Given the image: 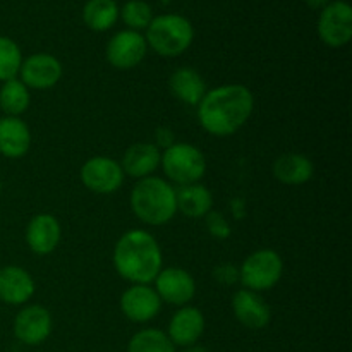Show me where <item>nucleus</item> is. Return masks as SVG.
Masks as SVG:
<instances>
[{"mask_svg":"<svg viewBox=\"0 0 352 352\" xmlns=\"http://www.w3.org/2000/svg\"><path fill=\"white\" fill-rule=\"evenodd\" d=\"M64 74V67H62L60 60L50 54H33L30 57L23 58L21 64L19 74L17 78L28 86V89H50L58 85Z\"/></svg>","mask_w":352,"mask_h":352,"instance_id":"nucleus-11","label":"nucleus"},{"mask_svg":"<svg viewBox=\"0 0 352 352\" xmlns=\"http://www.w3.org/2000/svg\"><path fill=\"white\" fill-rule=\"evenodd\" d=\"M162 151L155 146V143H134L124 153L120 167L124 174L133 179H144L153 175V172L160 167Z\"/></svg>","mask_w":352,"mask_h":352,"instance_id":"nucleus-19","label":"nucleus"},{"mask_svg":"<svg viewBox=\"0 0 352 352\" xmlns=\"http://www.w3.org/2000/svg\"><path fill=\"white\" fill-rule=\"evenodd\" d=\"M54 330L52 313L41 305L23 306L14 318V336L24 346H40Z\"/></svg>","mask_w":352,"mask_h":352,"instance_id":"nucleus-10","label":"nucleus"},{"mask_svg":"<svg viewBox=\"0 0 352 352\" xmlns=\"http://www.w3.org/2000/svg\"><path fill=\"white\" fill-rule=\"evenodd\" d=\"M305 3L311 9H323L329 3V0H305Z\"/></svg>","mask_w":352,"mask_h":352,"instance_id":"nucleus-31","label":"nucleus"},{"mask_svg":"<svg viewBox=\"0 0 352 352\" xmlns=\"http://www.w3.org/2000/svg\"><path fill=\"white\" fill-rule=\"evenodd\" d=\"M24 239H26L31 253L38 254V256L52 254L57 250L62 239L60 222L52 213H38V215L31 217V220L28 222Z\"/></svg>","mask_w":352,"mask_h":352,"instance_id":"nucleus-14","label":"nucleus"},{"mask_svg":"<svg viewBox=\"0 0 352 352\" xmlns=\"http://www.w3.org/2000/svg\"><path fill=\"white\" fill-rule=\"evenodd\" d=\"M144 40L148 47L162 57H179L191 47L195 28L191 21L181 14H162L151 19Z\"/></svg>","mask_w":352,"mask_h":352,"instance_id":"nucleus-4","label":"nucleus"},{"mask_svg":"<svg viewBox=\"0 0 352 352\" xmlns=\"http://www.w3.org/2000/svg\"><path fill=\"white\" fill-rule=\"evenodd\" d=\"M205 332V315L195 306H182L170 318L167 327V336L174 346H195Z\"/></svg>","mask_w":352,"mask_h":352,"instance_id":"nucleus-17","label":"nucleus"},{"mask_svg":"<svg viewBox=\"0 0 352 352\" xmlns=\"http://www.w3.org/2000/svg\"><path fill=\"white\" fill-rule=\"evenodd\" d=\"M318 36L327 47H346L352 38V7L344 0L329 2L318 17Z\"/></svg>","mask_w":352,"mask_h":352,"instance_id":"nucleus-8","label":"nucleus"},{"mask_svg":"<svg viewBox=\"0 0 352 352\" xmlns=\"http://www.w3.org/2000/svg\"><path fill=\"white\" fill-rule=\"evenodd\" d=\"M112 263L124 280L131 284H151L164 268V254L153 234L143 229H131L116 243Z\"/></svg>","mask_w":352,"mask_h":352,"instance_id":"nucleus-2","label":"nucleus"},{"mask_svg":"<svg viewBox=\"0 0 352 352\" xmlns=\"http://www.w3.org/2000/svg\"><path fill=\"white\" fill-rule=\"evenodd\" d=\"M168 88L179 102L191 107H198L205 93L208 91L203 76L192 67L175 69L168 78Z\"/></svg>","mask_w":352,"mask_h":352,"instance_id":"nucleus-21","label":"nucleus"},{"mask_svg":"<svg viewBox=\"0 0 352 352\" xmlns=\"http://www.w3.org/2000/svg\"><path fill=\"white\" fill-rule=\"evenodd\" d=\"M21 64H23V52L19 45L9 36L0 34V81H9L17 78Z\"/></svg>","mask_w":352,"mask_h":352,"instance_id":"nucleus-26","label":"nucleus"},{"mask_svg":"<svg viewBox=\"0 0 352 352\" xmlns=\"http://www.w3.org/2000/svg\"><path fill=\"white\" fill-rule=\"evenodd\" d=\"M148 43L140 31L124 30L113 34L105 48L107 60L119 71H129L144 60Z\"/></svg>","mask_w":352,"mask_h":352,"instance_id":"nucleus-9","label":"nucleus"},{"mask_svg":"<svg viewBox=\"0 0 352 352\" xmlns=\"http://www.w3.org/2000/svg\"><path fill=\"white\" fill-rule=\"evenodd\" d=\"M0 195H2V181H0Z\"/></svg>","mask_w":352,"mask_h":352,"instance_id":"nucleus-33","label":"nucleus"},{"mask_svg":"<svg viewBox=\"0 0 352 352\" xmlns=\"http://www.w3.org/2000/svg\"><path fill=\"white\" fill-rule=\"evenodd\" d=\"M119 14L124 23L133 31L146 30L153 19V10H151L150 3H146L144 0H129L124 3Z\"/></svg>","mask_w":352,"mask_h":352,"instance_id":"nucleus-27","label":"nucleus"},{"mask_svg":"<svg viewBox=\"0 0 352 352\" xmlns=\"http://www.w3.org/2000/svg\"><path fill=\"white\" fill-rule=\"evenodd\" d=\"M36 292L34 278L26 268L7 265L0 268V301L9 306H24Z\"/></svg>","mask_w":352,"mask_h":352,"instance_id":"nucleus-16","label":"nucleus"},{"mask_svg":"<svg viewBox=\"0 0 352 352\" xmlns=\"http://www.w3.org/2000/svg\"><path fill=\"white\" fill-rule=\"evenodd\" d=\"M160 167L168 182L177 186L195 184L206 172V158L198 146L191 143H174L162 151Z\"/></svg>","mask_w":352,"mask_h":352,"instance_id":"nucleus-5","label":"nucleus"},{"mask_svg":"<svg viewBox=\"0 0 352 352\" xmlns=\"http://www.w3.org/2000/svg\"><path fill=\"white\" fill-rule=\"evenodd\" d=\"M274 177L285 186H302L315 174L311 158L302 153H284L274 162Z\"/></svg>","mask_w":352,"mask_h":352,"instance_id":"nucleus-20","label":"nucleus"},{"mask_svg":"<svg viewBox=\"0 0 352 352\" xmlns=\"http://www.w3.org/2000/svg\"><path fill=\"white\" fill-rule=\"evenodd\" d=\"M175 143V134L174 131L170 129V127H157V131H155V146L158 148L160 151L167 150L168 146H172V144Z\"/></svg>","mask_w":352,"mask_h":352,"instance_id":"nucleus-30","label":"nucleus"},{"mask_svg":"<svg viewBox=\"0 0 352 352\" xmlns=\"http://www.w3.org/2000/svg\"><path fill=\"white\" fill-rule=\"evenodd\" d=\"M232 311L237 322L250 330H261L272 322V309L258 292L239 289L232 296Z\"/></svg>","mask_w":352,"mask_h":352,"instance_id":"nucleus-15","label":"nucleus"},{"mask_svg":"<svg viewBox=\"0 0 352 352\" xmlns=\"http://www.w3.org/2000/svg\"><path fill=\"white\" fill-rule=\"evenodd\" d=\"M284 275V260L274 250H256L243 261L239 268V282L244 289L254 292L270 291Z\"/></svg>","mask_w":352,"mask_h":352,"instance_id":"nucleus-6","label":"nucleus"},{"mask_svg":"<svg viewBox=\"0 0 352 352\" xmlns=\"http://www.w3.org/2000/svg\"><path fill=\"white\" fill-rule=\"evenodd\" d=\"M31 148V131L21 117H0V155L17 160Z\"/></svg>","mask_w":352,"mask_h":352,"instance_id":"nucleus-18","label":"nucleus"},{"mask_svg":"<svg viewBox=\"0 0 352 352\" xmlns=\"http://www.w3.org/2000/svg\"><path fill=\"white\" fill-rule=\"evenodd\" d=\"M177 212L189 219H205L213 208V195L201 182L179 186L175 189Z\"/></svg>","mask_w":352,"mask_h":352,"instance_id":"nucleus-22","label":"nucleus"},{"mask_svg":"<svg viewBox=\"0 0 352 352\" xmlns=\"http://www.w3.org/2000/svg\"><path fill=\"white\" fill-rule=\"evenodd\" d=\"M155 291L162 302L172 306H188L196 294L195 277L188 270L179 267L162 268L160 274L155 278Z\"/></svg>","mask_w":352,"mask_h":352,"instance_id":"nucleus-12","label":"nucleus"},{"mask_svg":"<svg viewBox=\"0 0 352 352\" xmlns=\"http://www.w3.org/2000/svg\"><path fill=\"white\" fill-rule=\"evenodd\" d=\"M213 278L222 285H232L239 282V268H236L230 263L217 265L213 268Z\"/></svg>","mask_w":352,"mask_h":352,"instance_id":"nucleus-29","label":"nucleus"},{"mask_svg":"<svg viewBox=\"0 0 352 352\" xmlns=\"http://www.w3.org/2000/svg\"><path fill=\"white\" fill-rule=\"evenodd\" d=\"M196 109L206 133L227 138L236 134L253 116L254 95L248 86L222 85L208 89Z\"/></svg>","mask_w":352,"mask_h":352,"instance_id":"nucleus-1","label":"nucleus"},{"mask_svg":"<svg viewBox=\"0 0 352 352\" xmlns=\"http://www.w3.org/2000/svg\"><path fill=\"white\" fill-rule=\"evenodd\" d=\"M79 177L88 191L95 195H113L122 188L126 174L116 158L98 155L82 164Z\"/></svg>","mask_w":352,"mask_h":352,"instance_id":"nucleus-7","label":"nucleus"},{"mask_svg":"<svg viewBox=\"0 0 352 352\" xmlns=\"http://www.w3.org/2000/svg\"><path fill=\"white\" fill-rule=\"evenodd\" d=\"M181 352H210L206 347L203 346H198V344H195V346H189V347H184Z\"/></svg>","mask_w":352,"mask_h":352,"instance_id":"nucleus-32","label":"nucleus"},{"mask_svg":"<svg viewBox=\"0 0 352 352\" xmlns=\"http://www.w3.org/2000/svg\"><path fill=\"white\" fill-rule=\"evenodd\" d=\"M162 299L150 284H131L120 296V311L129 322L146 323L157 318Z\"/></svg>","mask_w":352,"mask_h":352,"instance_id":"nucleus-13","label":"nucleus"},{"mask_svg":"<svg viewBox=\"0 0 352 352\" xmlns=\"http://www.w3.org/2000/svg\"><path fill=\"white\" fill-rule=\"evenodd\" d=\"M127 352H175V346L162 330L144 329L131 337Z\"/></svg>","mask_w":352,"mask_h":352,"instance_id":"nucleus-25","label":"nucleus"},{"mask_svg":"<svg viewBox=\"0 0 352 352\" xmlns=\"http://www.w3.org/2000/svg\"><path fill=\"white\" fill-rule=\"evenodd\" d=\"M205 223H206V230H208V234L213 237V239H219V241L229 239L230 226H229V220H227V217L223 215L222 212L212 210V212L205 217Z\"/></svg>","mask_w":352,"mask_h":352,"instance_id":"nucleus-28","label":"nucleus"},{"mask_svg":"<svg viewBox=\"0 0 352 352\" xmlns=\"http://www.w3.org/2000/svg\"><path fill=\"white\" fill-rule=\"evenodd\" d=\"M82 19L91 31H109L119 19V6L116 0H88L82 9Z\"/></svg>","mask_w":352,"mask_h":352,"instance_id":"nucleus-23","label":"nucleus"},{"mask_svg":"<svg viewBox=\"0 0 352 352\" xmlns=\"http://www.w3.org/2000/svg\"><path fill=\"white\" fill-rule=\"evenodd\" d=\"M131 210L146 226H165L177 213L175 188L155 175L140 179L131 191Z\"/></svg>","mask_w":352,"mask_h":352,"instance_id":"nucleus-3","label":"nucleus"},{"mask_svg":"<svg viewBox=\"0 0 352 352\" xmlns=\"http://www.w3.org/2000/svg\"><path fill=\"white\" fill-rule=\"evenodd\" d=\"M31 95L19 78L3 81L0 86V110L9 117H21L30 109Z\"/></svg>","mask_w":352,"mask_h":352,"instance_id":"nucleus-24","label":"nucleus"}]
</instances>
